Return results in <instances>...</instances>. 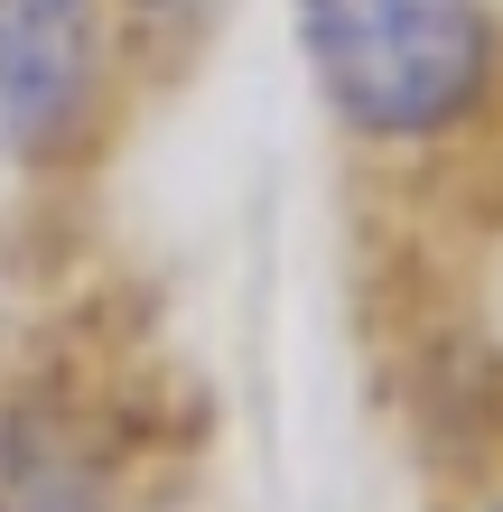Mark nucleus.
Listing matches in <instances>:
<instances>
[{"instance_id": "7ed1b4c3", "label": "nucleus", "mask_w": 503, "mask_h": 512, "mask_svg": "<svg viewBox=\"0 0 503 512\" xmlns=\"http://www.w3.org/2000/svg\"><path fill=\"white\" fill-rule=\"evenodd\" d=\"M448 512H503V475H494V485H466Z\"/></svg>"}, {"instance_id": "f257e3e1", "label": "nucleus", "mask_w": 503, "mask_h": 512, "mask_svg": "<svg viewBox=\"0 0 503 512\" xmlns=\"http://www.w3.org/2000/svg\"><path fill=\"white\" fill-rule=\"evenodd\" d=\"M289 38L364 168L448 177L503 140V0H289Z\"/></svg>"}, {"instance_id": "f03ea898", "label": "nucleus", "mask_w": 503, "mask_h": 512, "mask_svg": "<svg viewBox=\"0 0 503 512\" xmlns=\"http://www.w3.org/2000/svg\"><path fill=\"white\" fill-rule=\"evenodd\" d=\"M159 66L150 0H0V168L84 177Z\"/></svg>"}]
</instances>
